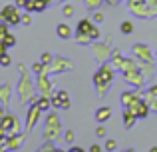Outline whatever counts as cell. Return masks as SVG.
<instances>
[{"label":"cell","mask_w":157,"mask_h":152,"mask_svg":"<svg viewBox=\"0 0 157 152\" xmlns=\"http://www.w3.org/2000/svg\"><path fill=\"white\" fill-rule=\"evenodd\" d=\"M151 152H157V148H151Z\"/></svg>","instance_id":"obj_10"},{"label":"cell","mask_w":157,"mask_h":152,"mask_svg":"<svg viewBox=\"0 0 157 152\" xmlns=\"http://www.w3.org/2000/svg\"><path fill=\"white\" fill-rule=\"evenodd\" d=\"M2 18H6V22H10V24H16L20 20V16H18V12L14 10V6H6L2 10Z\"/></svg>","instance_id":"obj_1"},{"label":"cell","mask_w":157,"mask_h":152,"mask_svg":"<svg viewBox=\"0 0 157 152\" xmlns=\"http://www.w3.org/2000/svg\"><path fill=\"white\" fill-rule=\"evenodd\" d=\"M0 118H2V108H0Z\"/></svg>","instance_id":"obj_11"},{"label":"cell","mask_w":157,"mask_h":152,"mask_svg":"<svg viewBox=\"0 0 157 152\" xmlns=\"http://www.w3.org/2000/svg\"><path fill=\"white\" fill-rule=\"evenodd\" d=\"M58 34H60L62 38H68V36H70V26H66V24L58 26Z\"/></svg>","instance_id":"obj_3"},{"label":"cell","mask_w":157,"mask_h":152,"mask_svg":"<svg viewBox=\"0 0 157 152\" xmlns=\"http://www.w3.org/2000/svg\"><path fill=\"white\" fill-rule=\"evenodd\" d=\"M70 152H84V150H80V148H72Z\"/></svg>","instance_id":"obj_9"},{"label":"cell","mask_w":157,"mask_h":152,"mask_svg":"<svg viewBox=\"0 0 157 152\" xmlns=\"http://www.w3.org/2000/svg\"><path fill=\"white\" fill-rule=\"evenodd\" d=\"M109 114H111V110H109V108H105V106H104V108H100V110L96 112V118H98L100 122H105L107 118H109Z\"/></svg>","instance_id":"obj_2"},{"label":"cell","mask_w":157,"mask_h":152,"mask_svg":"<svg viewBox=\"0 0 157 152\" xmlns=\"http://www.w3.org/2000/svg\"><path fill=\"white\" fill-rule=\"evenodd\" d=\"M107 150H115V140H107Z\"/></svg>","instance_id":"obj_5"},{"label":"cell","mask_w":157,"mask_h":152,"mask_svg":"<svg viewBox=\"0 0 157 152\" xmlns=\"http://www.w3.org/2000/svg\"><path fill=\"white\" fill-rule=\"evenodd\" d=\"M0 38H6V26H0Z\"/></svg>","instance_id":"obj_6"},{"label":"cell","mask_w":157,"mask_h":152,"mask_svg":"<svg viewBox=\"0 0 157 152\" xmlns=\"http://www.w3.org/2000/svg\"><path fill=\"white\" fill-rule=\"evenodd\" d=\"M0 62H2V64H8V62H10V58H8V56H0Z\"/></svg>","instance_id":"obj_7"},{"label":"cell","mask_w":157,"mask_h":152,"mask_svg":"<svg viewBox=\"0 0 157 152\" xmlns=\"http://www.w3.org/2000/svg\"><path fill=\"white\" fill-rule=\"evenodd\" d=\"M131 28H133V26H131L129 22H123V24H121V30H123V32H131Z\"/></svg>","instance_id":"obj_4"},{"label":"cell","mask_w":157,"mask_h":152,"mask_svg":"<svg viewBox=\"0 0 157 152\" xmlns=\"http://www.w3.org/2000/svg\"><path fill=\"white\" fill-rule=\"evenodd\" d=\"M90 152H100V146H98V144H94L92 148H90Z\"/></svg>","instance_id":"obj_8"}]
</instances>
